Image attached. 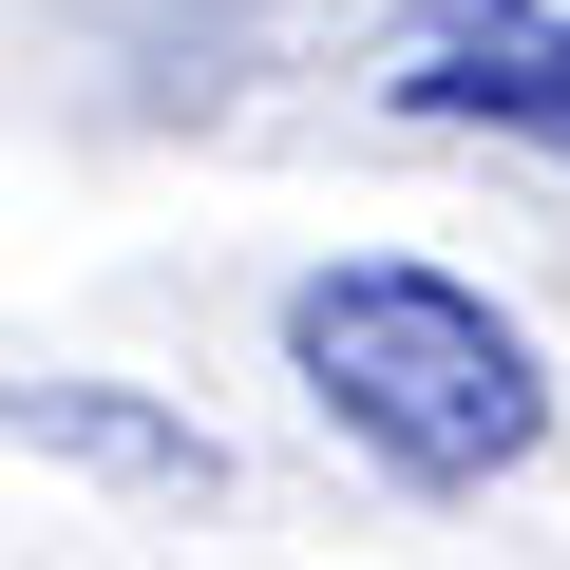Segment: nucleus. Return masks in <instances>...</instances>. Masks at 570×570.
I'll return each mask as SVG.
<instances>
[{
	"instance_id": "obj_3",
	"label": "nucleus",
	"mask_w": 570,
	"mask_h": 570,
	"mask_svg": "<svg viewBox=\"0 0 570 570\" xmlns=\"http://www.w3.org/2000/svg\"><path fill=\"white\" fill-rule=\"evenodd\" d=\"M0 419H20V438H77V456H134V475H209V438L115 419V400H77V381H0Z\"/></svg>"
},
{
	"instance_id": "obj_2",
	"label": "nucleus",
	"mask_w": 570,
	"mask_h": 570,
	"mask_svg": "<svg viewBox=\"0 0 570 570\" xmlns=\"http://www.w3.org/2000/svg\"><path fill=\"white\" fill-rule=\"evenodd\" d=\"M419 77H400V115H456V134H532L551 171H570V20H532V0H419Z\"/></svg>"
},
{
	"instance_id": "obj_1",
	"label": "nucleus",
	"mask_w": 570,
	"mask_h": 570,
	"mask_svg": "<svg viewBox=\"0 0 570 570\" xmlns=\"http://www.w3.org/2000/svg\"><path fill=\"white\" fill-rule=\"evenodd\" d=\"M285 362H305V400L400 494H494L551 438L532 324L494 305V285H456V266H305V285H285Z\"/></svg>"
}]
</instances>
